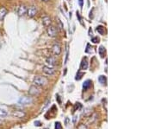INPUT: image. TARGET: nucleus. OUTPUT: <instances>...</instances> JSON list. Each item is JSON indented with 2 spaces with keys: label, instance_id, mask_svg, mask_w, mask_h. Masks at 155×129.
Here are the masks:
<instances>
[{
  "label": "nucleus",
  "instance_id": "f257e3e1",
  "mask_svg": "<svg viewBox=\"0 0 155 129\" xmlns=\"http://www.w3.org/2000/svg\"><path fill=\"white\" fill-rule=\"evenodd\" d=\"M47 82H48V80L45 76H36L35 79H34V84L37 87L46 86Z\"/></svg>",
  "mask_w": 155,
  "mask_h": 129
},
{
  "label": "nucleus",
  "instance_id": "f03ea898",
  "mask_svg": "<svg viewBox=\"0 0 155 129\" xmlns=\"http://www.w3.org/2000/svg\"><path fill=\"white\" fill-rule=\"evenodd\" d=\"M33 102L32 98L29 97V96H22L21 97L20 99L18 100V103L20 105H22V106H27V105H29L31 104Z\"/></svg>",
  "mask_w": 155,
  "mask_h": 129
},
{
  "label": "nucleus",
  "instance_id": "7ed1b4c3",
  "mask_svg": "<svg viewBox=\"0 0 155 129\" xmlns=\"http://www.w3.org/2000/svg\"><path fill=\"white\" fill-rule=\"evenodd\" d=\"M47 35H48L50 37H55V36H57V34H58V30L56 29V27L51 26V25H49V26L47 27Z\"/></svg>",
  "mask_w": 155,
  "mask_h": 129
},
{
  "label": "nucleus",
  "instance_id": "20e7f679",
  "mask_svg": "<svg viewBox=\"0 0 155 129\" xmlns=\"http://www.w3.org/2000/svg\"><path fill=\"white\" fill-rule=\"evenodd\" d=\"M42 71H43L44 74H46L47 75H53L54 74L55 69L53 68V67H49V66H44L42 68Z\"/></svg>",
  "mask_w": 155,
  "mask_h": 129
},
{
  "label": "nucleus",
  "instance_id": "39448f33",
  "mask_svg": "<svg viewBox=\"0 0 155 129\" xmlns=\"http://www.w3.org/2000/svg\"><path fill=\"white\" fill-rule=\"evenodd\" d=\"M36 13H37V9H36L35 6H31L27 10V15L29 18L35 16L36 15Z\"/></svg>",
  "mask_w": 155,
  "mask_h": 129
},
{
  "label": "nucleus",
  "instance_id": "423d86ee",
  "mask_svg": "<svg viewBox=\"0 0 155 129\" xmlns=\"http://www.w3.org/2000/svg\"><path fill=\"white\" fill-rule=\"evenodd\" d=\"M40 93H41V90L37 86H31L29 88V94L30 95H37Z\"/></svg>",
  "mask_w": 155,
  "mask_h": 129
},
{
  "label": "nucleus",
  "instance_id": "0eeeda50",
  "mask_svg": "<svg viewBox=\"0 0 155 129\" xmlns=\"http://www.w3.org/2000/svg\"><path fill=\"white\" fill-rule=\"evenodd\" d=\"M52 52L53 55H59L61 53V47L59 45V44H54V45L52 47Z\"/></svg>",
  "mask_w": 155,
  "mask_h": 129
},
{
  "label": "nucleus",
  "instance_id": "6e6552de",
  "mask_svg": "<svg viewBox=\"0 0 155 129\" xmlns=\"http://www.w3.org/2000/svg\"><path fill=\"white\" fill-rule=\"evenodd\" d=\"M46 63L48 64L49 67H53L56 65V59L53 57H47L46 59Z\"/></svg>",
  "mask_w": 155,
  "mask_h": 129
},
{
  "label": "nucleus",
  "instance_id": "1a4fd4ad",
  "mask_svg": "<svg viewBox=\"0 0 155 129\" xmlns=\"http://www.w3.org/2000/svg\"><path fill=\"white\" fill-rule=\"evenodd\" d=\"M51 23H52L51 18H50L48 16H45L42 18V24H43V25H45V26L48 27L49 25L51 24Z\"/></svg>",
  "mask_w": 155,
  "mask_h": 129
},
{
  "label": "nucleus",
  "instance_id": "9d476101",
  "mask_svg": "<svg viewBox=\"0 0 155 129\" xmlns=\"http://www.w3.org/2000/svg\"><path fill=\"white\" fill-rule=\"evenodd\" d=\"M88 69V60H87V57L83 58L82 61H81L80 64V69H83V70H85V69Z\"/></svg>",
  "mask_w": 155,
  "mask_h": 129
},
{
  "label": "nucleus",
  "instance_id": "9b49d317",
  "mask_svg": "<svg viewBox=\"0 0 155 129\" xmlns=\"http://www.w3.org/2000/svg\"><path fill=\"white\" fill-rule=\"evenodd\" d=\"M17 13H18V15L20 16L25 15V14L27 13V8H26V6H25V5H21V6L18 8Z\"/></svg>",
  "mask_w": 155,
  "mask_h": 129
},
{
  "label": "nucleus",
  "instance_id": "f8f14e48",
  "mask_svg": "<svg viewBox=\"0 0 155 129\" xmlns=\"http://www.w3.org/2000/svg\"><path fill=\"white\" fill-rule=\"evenodd\" d=\"M6 14H7V10L4 7L0 8V20H3L4 18V16H6Z\"/></svg>",
  "mask_w": 155,
  "mask_h": 129
},
{
  "label": "nucleus",
  "instance_id": "ddd939ff",
  "mask_svg": "<svg viewBox=\"0 0 155 129\" xmlns=\"http://www.w3.org/2000/svg\"><path fill=\"white\" fill-rule=\"evenodd\" d=\"M91 80H87L85 81V82H84L83 84V88H84V90H87V89H89L91 87Z\"/></svg>",
  "mask_w": 155,
  "mask_h": 129
},
{
  "label": "nucleus",
  "instance_id": "4468645a",
  "mask_svg": "<svg viewBox=\"0 0 155 129\" xmlns=\"http://www.w3.org/2000/svg\"><path fill=\"white\" fill-rule=\"evenodd\" d=\"M98 52H99V55L101 57H104L105 53H106V49L103 46H100L99 49H98Z\"/></svg>",
  "mask_w": 155,
  "mask_h": 129
},
{
  "label": "nucleus",
  "instance_id": "2eb2a0df",
  "mask_svg": "<svg viewBox=\"0 0 155 129\" xmlns=\"http://www.w3.org/2000/svg\"><path fill=\"white\" fill-rule=\"evenodd\" d=\"M97 31L99 33L100 35H104L105 34V29H104V27H103L102 25H99V26L97 27Z\"/></svg>",
  "mask_w": 155,
  "mask_h": 129
},
{
  "label": "nucleus",
  "instance_id": "dca6fc26",
  "mask_svg": "<svg viewBox=\"0 0 155 129\" xmlns=\"http://www.w3.org/2000/svg\"><path fill=\"white\" fill-rule=\"evenodd\" d=\"M98 82L102 84V85H104V84H106V82H107V78H106V76H104V75H100V76L98 77Z\"/></svg>",
  "mask_w": 155,
  "mask_h": 129
},
{
  "label": "nucleus",
  "instance_id": "f3484780",
  "mask_svg": "<svg viewBox=\"0 0 155 129\" xmlns=\"http://www.w3.org/2000/svg\"><path fill=\"white\" fill-rule=\"evenodd\" d=\"M7 111L6 110H4V109H3V108H0V118H4L5 116H7Z\"/></svg>",
  "mask_w": 155,
  "mask_h": 129
},
{
  "label": "nucleus",
  "instance_id": "a211bd4d",
  "mask_svg": "<svg viewBox=\"0 0 155 129\" xmlns=\"http://www.w3.org/2000/svg\"><path fill=\"white\" fill-rule=\"evenodd\" d=\"M84 75V73H83V72H80V71H78V73H77V75H76V77H75V79L76 80H80L81 78H82V76Z\"/></svg>",
  "mask_w": 155,
  "mask_h": 129
},
{
  "label": "nucleus",
  "instance_id": "6ab92c4d",
  "mask_svg": "<svg viewBox=\"0 0 155 129\" xmlns=\"http://www.w3.org/2000/svg\"><path fill=\"white\" fill-rule=\"evenodd\" d=\"M99 41H100V39L98 38V36H94V37L91 38V42L93 43H99Z\"/></svg>",
  "mask_w": 155,
  "mask_h": 129
},
{
  "label": "nucleus",
  "instance_id": "aec40b11",
  "mask_svg": "<svg viewBox=\"0 0 155 129\" xmlns=\"http://www.w3.org/2000/svg\"><path fill=\"white\" fill-rule=\"evenodd\" d=\"M76 14H77V18H78V21H79V23L82 24L83 26H84V24L82 23V18H81V16H80V13L78 12H77V13H76Z\"/></svg>",
  "mask_w": 155,
  "mask_h": 129
},
{
  "label": "nucleus",
  "instance_id": "412c9836",
  "mask_svg": "<svg viewBox=\"0 0 155 129\" xmlns=\"http://www.w3.org/2000/svg\"><path fill=\"white\" fill-rule=\"evenodd\" d=\"M55 129H62V126L60 124V122L55 123Z\"/></svg>",
  "mask_w": 155,
  "mask_h": 129
},
{
  "label": "nucleus",
  "instance_id": "4be33fe9",
  "mask_svg": "<svg viewBox=\"0 0 155 129\" xmlns=\"http://www.w3.org/2000/svg\"><path fill=\"white\" fill-rule=\"evenodd\" d=\"M77 129H88L87 128V127H86V125H84V124H81V125H79L78 127V128Z\"/></svg>",
  "mask_w": 155,
  "mask_h": 129
},
{
  "label": "nucleus",
  "instance_id": "5701e85b",
  "mask_svg": "<svg viewBox=\"0 0 155 129\" xmlns=\"http://www.w3.org/2000/svg\"><path fill=\"white\" fill-rule=\"evenodd\" d=\"M56 19H57V22H58V23H59V24H60V29L62 30V29H63V24H62V23H61V21L60 20V18H56Z\"/></svg>",
  "mask_w": 155,
  "mask_h": 129
},
{
  "label": "nucleus",
  "instance_id": "b1692460",
  "mask_svg": "<svg viewBox=\"0 0 155 129\" xmlns=\"http://www.w3.org/2000/svg\"><path fill=\"white\" fill-rule=\"evenodd\" d=\"M78 4H79V6L82 8L83 7V4H84V0H78Z\"/></svg>",
  "mask_w": 155,
  "mask_h": 129
},
{
  "label": "nucleus",
  "instance_id": "393cba45",
  "mask_svg": "<svg viewBox=\"0 0 155 129\" xmlns=\"http://www.w3.org/2000/svg\"><path fill=\"white\" fill-rule=\"evenodd\" d=\"M93 10L94 9H92V12H90V18H93Z\"/></svg>",
  "mask_w": 155,
  "mask_h": 129
},
{
  "label": "nucleus",
  "instance_id": "a878e982",
  "mask_svg": "<svg viewBox=\"0 0 155 129\" xmlns=\"http://www.w3.org/2000/svg\"><path fill=\"white\" fill-rule=\"evenodd\" d=\"M91 35H92V30L90 29V30H89V36H91Z\"/></svg>",
  "mask_w": 155,
  "mask_h": 129
},
{
  "label": "nucleus",
  "instance_id": "bb28decb",
  "mask_svg": "<svg viewBox=\"0 0 155 129\" xmlns=\"http://www.w3.org/2000/svg\"><path fill=\"white\" fill-rule=\"evenodd\" d=\"M35 126H38V127H39V126H41V125H40L41 123L39 122V121H35Z\"/></svg>",
  "mask_w": 155,
  "mask_h": 129
},
{
  "label": "nucleus",
  "instance_id": "cd10ccee",
  "mask_svg": "<svg viewBox=\"0 0 155 129\" xmlns=\"http://www.w3.org/2000/svg\"><path fill=\"white\" fill-rule=\"evenodd\" d=\"M56 97H57V99H58V102H59V103H60L61 102H60V96H59V95H57V96H56Z\"/></svg>",
  "mask_w": 155,
  "mask_h": 129
},
{
  "label": "nucleus",
  "instance_id": "c85d7f7f",
  "mask_svg": "<svg viewBox=\"0 0 155 129\" xmlns=\"http://www.w3.org/2000/svg\"><path fill=\"white\" fill-rule=\"evenodd\" d=\"M42 1H45V2H47L48 0H42Z\"/></svg>",
  "mask_w": 155,
  "mask_h": 129
}]
</instances>
